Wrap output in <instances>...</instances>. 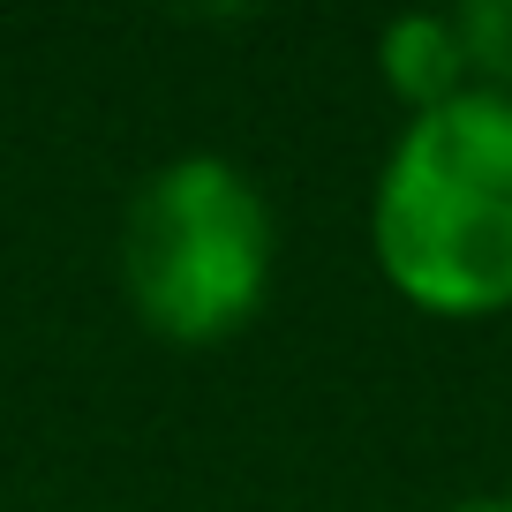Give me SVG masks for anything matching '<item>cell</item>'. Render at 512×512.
Masks as SVG:
<instances>
[{"label": "cell", "instance_id": "cell-4", "mask_svg": "<svg viewBox=\"0 0 512 512\" xmlns=\"http://www.w3.org/2000/svg\"><path fill=\"white\" fill-rule=\"evenodd\" d=\"M452 23H460L475 91H505L512 98V0H467V8H452Z\"/></svg>", "mask_w": 512, "mask_h": 512}, {"label": "cell", "instance_id": "cell-2", "mask_svg": "<svg viewBox=\"0 0 512 512\" xmlns=\"http://www.w3.org/2000/svg\"><path fill=\"white\" fill-rule=\"evenodd\" d=\"M121 294L151 339L219 347L249 332L279 279V219L249 166L226 151L159 159L121 211Z\"/></svg>", "mask_w": 512, "mask_h": 512}, {"label": "cell", "instance_id": "cell-3", "mask_svg": "<svg viewBox=\"0 0 512 512\" xmlns=\"http://www.w3.org/2000/svg\"><path fill=\"white\" fill-rule=\"evenodd\" d=\"M377 76L407 113L452 106L460 91H475V68H467V46H460L452 16H392L377 38Z\"/></svg>", "mask_w": 512, "mask_h": 512}, {"label": "cell", "instance_id": "cell-1", "mask_svg": "<svg viewBox=\"0 0 512 512\" xmlns=\"http://www.w3.org/2000/svg\"><path fill=\"white\" fill-rule=\"evenodd\" d=\"M369 256L407 309L445 324L512 309V98L460 91L407 113L369 189Z\"/></svg>", "mask_w": 512, "mask_h": 512}, {"label": "cell", "instance_id": "cell-5", "mask_svg": "<svg viewBox=\"0 0 512 512\" xmlns=\"http://www.w3.org/2000/svg\"><path fill=\"white\" fill-rule=\"evenodd\" d=\"M445 512H512V497H467V505H445Z\"/></svg>", "mask_w": 512, "mask_h": 512}]
</instances>
